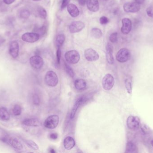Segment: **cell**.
Listing matches in <instances>:
<instances>
[{
    "label": "cell",
    "instance_id": "1",
    "mask_svg": "<svg viewBox=\"0 0 153 153\" xmlns=\"http://www.w3.org/2000/svg\"><path fill=\"white\" fill-rule=\"evenodd\" d=\"M45 83L50 87H55L58 83V78L56 74L53 71H48L45 76Z\"/></svg>",
    "mask_w": 153,
    "mask_h": 153
},
{
    "label": "cell",
    "instance_id": "2",
    "mask_svg": "<svg viewBox=\"0 0 153 153\" xmlns=\"http://www.w3.org/2000/svg\"><path fill=\"white\" fill-rule=\"evenodd\" d=\"M65 60L70 64H75L77 63L80 59V56L76 50H70L65 53Z\"/></svg>",
    "mask_w": 153,
    "mask_h": 153
},
{
    "label": "cell",
    "instance_id": "3",
    "mask_svg": "<svg viewBox=\"0 0 153 153\" xmlns=\"http://www.w3.org/2000/svg\"><path fill=\"white\" fill-rule=\"evenodd\" d=\"M59 122V117L57 115L49 116L44 122L45 127L48 129H54L58 126Z\"/></svg>",
    "mask_w": 153,
    "mask_h": 153
},
{
    "label": "cell",
    "instance_id": "4",
    "mask_svg": "<svg viewBox=\"0 0 153 153\" xmlns=\"http://www.w3.org/2000/svg\"><path fill=\"white\" fill-rule=\"evenodd\" d=\"M114 84L115 80L114 77L110 74L105 75L102 81V87L106 90H110L112 89Z\"/></svg>",
    "mask_w": 153,
    "mask_h": 153
},
{
    "label": "cell",
    "instance_id": "5",
    "mask_svg": "<svg viewBox=\"0 0 153 153\" xmlns=\"http://www.w3.org/2000/svg\"><path fill=\"white\" fill-rule=\"evenodd\" d=\"M130 56L131 54L129 50L126 48H122L117 53L116 59L120 63H126L129 60Z\"/></svg>",
    "mask_w": 153,
    "mask_h": 153
},
{
    "label": "cell",
    "instance_id": "6",
    "mask_svg": "<svg viewBox=\"0 0 153 153\" xmlns=\"http://www.w3.org/2000/svg\"><path fill=\"white\" fill-rule=\"evenodd\" d=\"M127 125L130 130L136 131L140 127V119L138 117L129 116L127 119Z\"/></svg>",
    "mask_w": 153,
    "mask_h": 153
},
{
    "label": "cell",
    "instance_id": "7",
    "mask_svg": "<svg viewBox=\"0 0 153 153\" xmlns=\"http://www.w3.org/2000/svg\"><path fill=\"white\" fill-rule=\"evenodd\" d=\"M30 63L34 69L39 70L44 65V62L41 57L39 55H35L30 57Z\"/></svg>",
    "mask_w": 153,
    "mask_h": 153
},
{
    "label": "cell",
    "instance_id": "8",
    "mask_svg": "<svg viewBox=\"0 0 153 153\" xmlns=\"http://www.w3.org/2000/svg\"><path fill=\"white\" fill-rule=\"evenodd\" d=\"M4 143L8 144L9 145L15 150L21 151L23 148V145L21 143L20 141L15 137H10L8 136Z\"/></svg>",
    "mask_w": 153,
    "mask_h": 153
},
{
    "label": "cell",
    "instance_id": "9",
    "mask_svg": "<svg viewBox=\"0 0 153 153\" xmlns=\"http://www.w3.org/2000/svg\"><path fill=\"white\" fill-rule=\"evenodd\" d=\"M40 36L39 34L35 32H27L22 36V39L28 43H34L39 40Z\"/></svg>",
    "mask_w": 153,
    "mask_h": 153
},
{
    "label": "cell",
    "instance_id": "10",
    "mask_svg": "<svg viewBox=\"0 0 153 153\" xmlns=\"http://www.w3.org/2000/svg\"><path fill=\"white\" fill-rule=\"evenodd\" d=\"M85 57L87 61L90 62L96 61L99 59L100 56L95 50L92 49H88L85 51Z\"/></svg>",
    "mask_w": 153,
    "mask_h": 153
},
{
    "label": "cell",
    "instance_id": "11",
    "mask_svg": "<svg viewBox=\"0 0 153 153\" xmlns=\"http://www.w3.org/2000/svg\"><path fill=\"white\" fill-rule=\"evenodd\" d=\"M124 11L127 13H136L139 11L140 9V4L136 2H127L123 6Z\"/></svg>",
    "mask_w": 153,
    "mask_h": 153
},
{
    "label": "cell",
    "instance_id": "12",
    "mask_svg": "<svg viewBox=\"0 0 153 153\" xmlns=\"http://www.w3.org/2000/svg\"><path fill=\"white\" fill-rule=\"evenodd\" d=\"M88 100V98L85 96H82V97L79 98L75 102V104H74L72 110L71 112V119H73L74 118V116L76 115V111L78 108L80 107V106H82V104H83L85 102H86Z\"/></svg>",
    "mask_w": 153,
    "mask_h": 153
},
{
    "label": "cell",
    "instance_id": "13",
    "mask_svg": "<svg viewBox=\"0 0 153 153\" xmlns=\"http://www.w3.org/2000/svg\"><path fill=\"white\" fill-rule=\"evenodd\" d=\"M122 27L121 31L124 35L128 34L132 29V23L131 20L128 18H124L122 20Z\"/></svg>",
    "mask_w": 153,
    "mask_h": 153
},
{
    "label": "cell",
    "instance_id": "14",
    "mask_svg": "<svg viewBox=\"0 0 153 153\" xmlns=\"http://www.w3.org/2000/svg\"><path fill=\"white\" fill-rule=\"evenodd\" d=\"M85 27V24L80 21L73 22L69 27L71 33H75L81 31Z\"/></svg>",
    "mask_w": 153,
    "mask_h": 153
},
{
    "label": "cell",
    "instance_id": "15",
    "mask_svg": "<svg viewBox=\"0 0 153 153\" xmlns=\"http://www.w3.org/2000/svg\"><path fill=\"white\" fill-rule=\"evenodd\" d=\"M9 52L12 57L14 58H17L19 56V45L16 40L12 41L10 45Z\"/></svg>",
    "mask_w": 153,
    "mask_h": 153
},
{
    "label": "cell",
    "instance_id": "16",
    "mask_svg": "<svg viewBox=\"0 0 153 153\" xmlns=\"http://www.w3.org/2000/svg\"><path fill=\"white\" fill-rule=\"evenodd\" d=\"M106 59L108 63L110 64L114 63V59L113 55V46L111 44L108 43L106 47Z\"/></svg>",
    "mask_w": 153,
    "mask_h": 153
},
{
    "label": "cell",
    "instance_id": "17",
    "mask_svg": "<svg viewBox=\"0 0 153 153\" xmlns=\"http://www.w3.org/2000/svg\"><path fill=\"white\" fill-rule=\"evenodd\" d=\"M87 7L88 10L93 12H96L100 9L98 0H87Z\"/></svg>",
    "mask_w": 153,
    "mask_h": 153
},
{
    "label": "cell",
    "instance_id": "18",
    "mask_svg": "<svg viewBox=\"0 0 153 153\" xmlns=\"http://www.w3.org/2000/svg\"><path fill=\"white\" fill-rule=\"evenodd\" d=\"M22 124L30 127H39L41 125L40 121L36 118L27 119L22 121Z\"/></svg>",
    "mask_w": 153,
    "mask_h": 153
},
{
    "label": "cell",
    "instance_id": "19",
    "mask_svg": "<svg viewBox=\"0 0 153 153\" xmlns=\"http://www.w3.org/2000/svg\"><path fill=\"white\" fill-rule=\"evenodd\" d=\"M63 144L66 150H71L75 146V141L73 137H67L64 140Z\"/></svg>",
    "mask_w": 153,
    "mask_h": 153
},
{
    "label": "cell",
    "instance_id": "20",
    "mask_svg": "<svg viewBox=\"0 0 153 153\" xmlns=\"http://www.w3.org/2000/svg\"><path fill=\"white\" fill-rule=\"evenodd\" d=\"M67 10L71 17L76 18L79 15V10L77 6L73 4H69L67 6Z\"/></svg>",
    "mask_w": 153,
    "mask_h": 153
},
{
    "label": "cell",
    "instance_id": "21",
    "mask_svg": "<svg viewBox=\"0 0 153 153\" xmlns=\"http://www.w3.org/2000/svg\"><path fill=\"white\" fill-rule=\"evenodd\" d=\"M126 153H138V148L134 143L131 142H128L126 146Z\"/></svg>",
    "mask_w": 153,
    "mask_h": 153
},
{
    "label": "cell",
    "instance_id": "22",
    "mask_svg": "<svg viewBox=\"0 0 153 153\" xmlns=\"http://www.w3.org/2000/svg\"><path fill=\"white\" fill-rule=\"evenodd\" d=\"M74 86L76 90H82L86 88V83L85 81L83 79H78L75 81Z\"/></svg>",
    "mask_w": 153,
    "mask_h": 153
},
{
    "label": "cell",
    "instance_id": "23",
    "mask_svg": "<svg viewBox=\"0 0 153 153\" xmlns=\"http://www.w3.org/2000/svg\"><path fill=\"white\" fill-rule=\"evenodd\" d=\"M0 119L4 121H8L10 119V114L5 108H0Z\"/></svg>",
    "mask_w": 153,
    "mask_h": 153
},
{
    "label": "cell",
    "instance_id": "24",
    "mask_svg": "<svg viewBox=\"0 0 153 153\" xmlns=\"http://www.w3.org/2000/svg\"><path fill=\"white\" fill-rule=\"evenodd\" d=\"M65 40V37L64 34H59L57 36L56 40V45L57 48H61L63 45Z\"/></svg>",
    "mask_w": 153,
    "mask_h": 153
},
{
    "label": "cell",
    "instance_id": "25",
    "mask_svg": "<svg viewBox=\"0 0 153 153\" xmlns=\"http://www.w3.org/2000/svg\"><path fill=\"white\" fill-rule=\"evenodd\" d=\"M92 36L94 38L99 39L102 36V32L100 29L98 28H93L91 31Z\"/></svg>",
    "mask_w": 153,
    "mask_h": 153
},
{
    "label": "cell",
    "instance_id": "26",
    "mask_svg": "<svg viewBox=\"0 0 153 153\" xmlns=\"http://www.w3.org/2000/svg\"><path fill=\"white\" fill-rule=\"evenodd\" d=\"M25 143L32 150H38L39 149L38 146L34 141L31 140H26Z\"/></svg>",
    "mask_w": 153,
    "mask_h": 153
},
{
    "label": "cell",
    "instance_id": "27",
    "mask_svg": "<svg viewBox=\"0 0 153 153\" xmlns=\"http://www.w3.org/2000/svg\"><path fill=\"white\" fill-rule=\"evenodd\" d=\"M22 112L21 107L20 105L16 104L13 109V114L15 116H19L21 115Z\"/></svg>",
    "mask_w": 153,
    "mask_h": 153
},
{
    "label": "cell",
    "instance_id": "28",
    "mask_svg": "<svg viewBox=\"0 0 153 153\" xmlns=\"http://www.w3.org/2000/svg\"><path fill=\"white\" fill-rule=\"evenodd\" d=\"M65 71L68 75L71 78H74V73L72 68L65 63Z\"/></svg>",
    "mask_w": 153,
    "mask_h": 153
},
{
    "label": "cell",
    "instance_id": "29",
    "mask_svg": "<svg viewBox=\"0 0 153 153\" xmlns=\"http://www.w3.org/2000/svg\"><path fill=\"white\" fill-rule=\"evenodd\" d=\"M20 17L22 19H27L30 16V12L27 10H23L20 12Z\"/></svg>",
    "mask_w": 153,
    "mask_h": 153
},
{
    "label": "cell",
    "instance_id": "30",
    "mask_svg": "<svg viewBox=\"0 0 153 153\" xmlns=\"http://www.w3.org/2000/svg\"><path fill=\"white\" fill-rule=\"evenodd\" d=\"M39 16L42 19H45L47 16L46 10L43 7H40L38 10Z\"/></svg>",
    "mask_w": 153,
    "mask_h": 153
},
{
    "label": "cell",
    "instance_id": "31",
    "mask_svg": "<svg viewBox=\"0 0 153 153\" xmlns=\"http://www.w3.org/2000/svg\"><path fill=\"white\" fill-rule=\"evenodd\" d=\"M118 40V33L117 32H113L111 34L109 37V40L111 43H115L117 42Z\"/></svg>",
    "mask_w": 153,
    "mask_h": 153
},
{
    "label": "cell",
    "instance_id": "32",
    "mask_svg": "<svg viewBox=\"0 0 153 153\" xmlns=\"http://www.w3.org/2000/svg\"><path fill=\"white\" fill-rule=\"evenodd\" d=\"M125 84H126V88L128 93H132V87L131 83L129 81V80L126 79L125 81Z\"/></svg>",
    "mask_w": 153,
    "mask_h": 153
},
{
    "label": "cell",
    "instance_id": "33",
    "mask_svg": "<svg viewBox=\"0 0 153 153\" xmlns=\"http://www.w3.org/2000/svg\"><path fill=\"white\" fill-rule=\"evenodd\" d=\"M61 55H62V51H61V48H57L56 51V61L57 64L59 65L61 62Z\"/></svg>",
    "mask_w": 153,
    "mask_h": 153
},
{
    "label": "cell",
    "instance_id": "34",
    "mask_svg": "<svg viewBox=\"0 0 153 153\" xmlns=\"http://www.w3.org/2000/svg\"><path fill=\"white\" fill-rule=\"evenodd\" d=\"M37 32H38L37 33L39 34V36L44 35L46 32V28L45 26H43L41 28L38 29Z\"/></svg>",
    "mask_w": 153,
    "mask_h": 153
},
{
    "label": "cell",
    "instance_id": "35",
    "mask_svg": "<svg viewBox=\"0 0 153 153\" xmlns=\"http://www.w3.org/2000/svg\"><path fill=\"white\" fill-rule=\"evenodd\" d=\"M100 21L101 24L102 25H105V24L108 23L109 20L107 17H105V16H102L100 18Z\"/></svg>",
    "mask_w": 153,
    "mask_h": 153
},
{
    "label": "cell",
    "instance_id": "36",
    "mask_svg": "<svg viewBox=\"0 0 153 153\" xmlns=\"http://www.w3.org/2000/svg\"><path fill=\"white\" fill-rule=\"evenodd\" d=\"M33 103L36 105H39L40 104V99L37 94H34L33 97Z\"/></svg>",
    "mask_w": 153,
    "mask_h": 153
},
{
    "label": "cell",
    "instance_id": "37",
    "mask_svg": "<svg viewBox=\"0 0 153 153\" xmlns=\"http://www.w3.org/2000/svg\"><path fill=\"white\" fill-rule=\"evenodd\" d=\"M146 13L149 17L153 18V6H149L146 10Z\"/></svg>",
    "mask_w": 153,
    "mask_h": 153
},
{
    "label": "cell",
    "instance_id": "38",
    "mask_svg": "<svg viewBox=\"0 0 153 153\" xmlns=\"http://www.w3.org/2000/svg\"><path fill=\"white\" fill-rule=\"evenodd\" d=\"M71 0H62V5H61V10H63L66 7L68 6V4H69Z\"/></svg>",
    "mask_w": 153,
    "mask_h": 153
},
{
    "label": "cell",
    "instance_id": "39",
    "mask_svg": "<svg viewBox=\"0 0 153 153\" xmlns=\"http://www.w3.org/2000/svg\"><path fill=\"white\" fill-rule=\"evenodd\" d=\"M50 138L53 140H56L58 138V134L56 133H53L50 135Z\"/></svg>",
    "mask_w": 153,
    "mask_h": 153
},
{
    "label": "cell",
    "instance_id": "40",
    "mask_svg": "<svg viewBox=\"0 0 153 153\" xmlns=\"http://www.w3.org/2000/svg\"><path fill=\"white\" fill-rule=\"evenodd\" d=\"M15 0H3V2L5 4H10L15 1Z\"/></svg>",
    "mask_w": 153,
    "mask_h": 153
},
{
    "label": "cell",
    "instance_id": "41",
    "mask_svg": "<svg viewBox=\"0 0 153 153\" xmlns=\"http://www.w3.org/2000/svg\"><path fill=\"white\" fill-rule=\"evenodd\" d=\"M79 3V4L82 6H83L85 4V3L87 1V0H77Z\"/></svg>",
    "mask_w": 153,
    "mask_h": 153
},
{
    "label": "cell",
    "instance_id": "42",
    "mask_svg": "<svg viewBox=\"0 0 153 153\" xmlns=\"http://www.w3.org/2000/svg\"><path fill=\"white\" fill-rule=\"evenodd\" d=\"M5 41V39H4L3 37L0 36V46H1L4 43Z\"/></svg>",
    "mask_w": 153,
    "mask_h": 153
},
{
    "label": "cell",
    "instance_id": "43",
    "mask_svg": "<svg viewBox=\"0 0 153 153\" xmlns=\"http://www.w3.org/2000/svg\"><path fill=\"white\" fill-rule=\"evenodd\" d=\"M135 1L137 3V4L140 5V4H143L145 0H135Z\"/></svg>",
    "mask_w": 153,
    "mask_h": 153
},
{
    "label": "cell",
    "instance_id": "44",
    "mask_svg": "<svg viewBox=\"0 0 153 153\" xmlns=\"http://www.w3.org/2000/svg\"><path fill=\"white\" fill-rule=\"evenodd\" d=\"M151 144H152V146L153 147V140L151 142Z\"/></svg>",
    "mask_w": 153,
    "mask_h": 153
},
{
    "label": "cell",
    "instance_id": "45",
    "mask_svg": "<svg viewBox=\"0 0 153 153\" xmlns=\"http://www.w3.org/2000/svg\"><path fill=\"white\" fill-rule=\"evenodd\" d=\"M32 1H41V0H32Z\"/></svg>",
    "mask_w": 153,
    "mask_h": 153
},
{
    "label": "cell",
    "instance_id": "46",
    "mask_svg": "<svg viewBox=\"0 0 153 153\" xmlns=\"http://www.w3.org/2000/svg\"><path fill=\"white\" fill-rule=\"evenodd\" d=\"M102 1H108V0H102Z\"/></svg>",
    "mask_w": 153,
    "mask_h": 153
}]
</instances>
